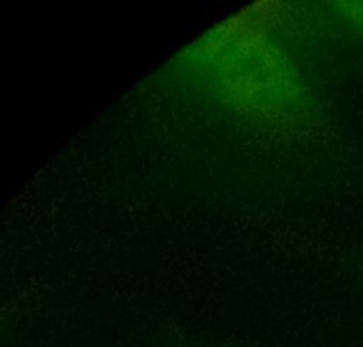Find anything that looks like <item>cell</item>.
<instances>
[]
</instances>
